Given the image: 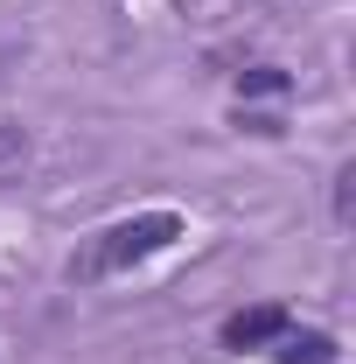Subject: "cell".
Listing matches in <instances>:
<instances>
[{"mask_svg": "<svg viewBox=\"0 0 356 364\" xmlns=\"http://www.w3.org/2000/svg\"><path fill=\"white\" fill-rule=\"evenodd\" d=\"M189 225H182V210H133V218H112V225H98L70 252V287H98V280H119V273L147 267V259H161L168 245H182Z\"/></svg>", "mask_w": 356, "mask_h": 364, "instance_id": "cell-1", "label": "cell"}, {"mask_svg": "<svg viewBox=\"0 0 356 364\" xmlns=\"http://www.w3.org/2000/svg\"><path fill=\"white\" fill-rule=\"evenodd\" d=\"M287 322H294V309H287V301H259V309H238V316L223 322V350H238V358H245V350H272V336H279Z\"/></svg>", "mask_w": 356, "mask_h": 364, "instance_id": "cell-2", "label": "cell"}, {"mask_svg": "<svg viewBox=\"0 0 356 364\" xmlns=\"http://www.w3.org/2000/svg\"><path fill=\"white\" fill-rule=\"evenodd\" d=\"M272 364H335L343 358V343L328 336V329H301V322H287L279 336H272Z\"/></svg>", "mask_w": 356, "mask_h": 364, "instance_id": "cell-3", "label": "cell"}, {"mask_svg": "<svg viewBox=\"0 0 356 364\" xmlns=\"http://www.w3.org/2000/svg\"><path fill=\"white\" fill-rule=\"evenodd\" d=\"M350 210H356V168H335V218L350 225Z\"/></svg>", "mask_w": 356, "mask_h": 364, "instance_id": "cell-4", "label": "cell"}, {"mask_svg": "<svg viewBox=\"0 0 356 364\" xmlns=\"http://www.w3.org/2000/svg\"><path fill=\"white\" fill-rule=\"evenodd\" d=\"M238 91H287V77H279L272 63H259V70H245V77H238Z\"/></svg>", "mask_w": 356, "mask_h": 364, "instance_id": "cell-5", "label": "cell"}]
</instances>
